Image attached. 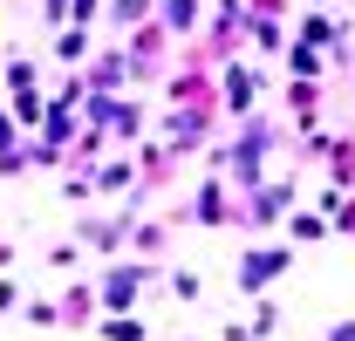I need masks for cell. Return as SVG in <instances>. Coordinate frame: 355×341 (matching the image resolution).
<instances>
[{
  "instance_id": "cell-5",
  "label": "cell",
  "mask_w": 355,
  "mask_h": 341,
  "mask_svg": "<svg viewBox=\"0 0 355 341\" xmlns=\"http://www.w3.org/2000/svg\"><path fill=\"white\" fill-rule=\"evenodd\" d=\"M191 14H198V0H164V21L171 28H191Z\"/></svg>"
},
{
  "instance_id": "cell-6",
  "label": "cell",
  "mask_w": 355,
  "mask_h": 341,
  "mask_svg": "<svg viewBox=\"0 0 355 341\" xmlns=\"http://www.w3.org/2000/svg\"><path fill=\"white\" fill-rule=\"evenodd\" d=\"M321 232H328V218H314V212L294 218V239H321Z\"/></svg>"
},
{
  "instance_id": "cell-8",
  "label": "cell",
  "mask_w": 355,
  "mask_h": 341,
  "mask_svg": "<svg viewBox=\"0 0 355 341\" xmlns=\"http://www.w3.org/2000/svg\"><path fill=\"white\" fill-rule=\"evenodd\" d=\"M328 341H355V321H335V328H328Z\"/></svg>"
},
{
  "instance_id": "cell-4",
  "label": "cell",
  "mask_w": 355,
  "mask_h": 341,
  "mask_svg": "<svg viewBox=\"0 0 355 341\" xmlns=\"http://www.w3.org/2000/svg\"><path fill=\"white\" fill-rule=\"evenodd\" d=\"M225 96H232V110L246 116V110H253V76H246V69H232V76H225Z\"/></svg>"
},
{
  "instance_id": "cell-9",
  "label": "cell",
  "mask_w": 355,
  "mask_h": 341,
  "mask_svg": "<svg viewBox=\"0 0 355 341\" xmlns=\"http://www.w3.org/2000/svg\"><path fill=\"white\" fill-rule=\"evenodd\" d=\"M349 76H355V62H349Z\"/></svg>"
},
{
  "instance_id": "cell-3",
  "label": "cell",
  "mask_w": 355,
  "mask_h": 341,
  "mask_svg": "<svg viewBox=\"0 0 355 341\" xmlns=\"http://www.w3.org/2000/svg\"><path fill=\"white\" fill-rule=\"evenodd\" d=\"M328 177L342 184V191H355V143L342 137V143H328Z\"/></svg>"
},
{
  "instance_id": "cell-2",
  "label": "cell",
  "mask_w": 355,
  "mask_h": 341,
  "mask_svg": "<svg viewBox=\"0 0 355 341\" xmlns=\"http://www.w3.org/2000/svg\"><path fill=\"white\" fill-rule=\"evenodd\" d=\"M287 205H294V184H260V191H253V225H273V218L287 212Z\"/></svg>"
},
{
  "instance_id": "cell-1",
  "label": "cell",
  "mask_w": 355,
  "mask_h": 341,
  "mask_svg": "<svg viewBox=\"0 0 355 341\" xmlns=\"http://www.w3.org/2000/svg\"><path fill=\"white\" fill-rule=\"evenodd\" d=\"M287 266H294V246H253V253L239 259V294H266Z\"/></svg>"
},
{
  "instance_id": "cell-7",
  "label": "cell",
  "mask_w": 355,
  "mask_h": 341,
  "mask_svg": "<svg viewBox=\"0 0 355 341\" xmlns=\"http://www.w3.org/2000/svg\"><path fill=\"white\" fill-rule=\"evenodd\" d=\"M287 62H294L301 76H314V69H321V55H314V48H287Z\"/></svg>"
}]
</instances>
